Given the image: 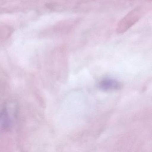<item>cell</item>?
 <instances>
[{
	"instance_id": "cell-3",
	"label": "cell",
	"mask_w": 152,
	"mask_h": 152,
	"mask_svg": "<svg viewBox=\"0 0 152 152\" xmlns=\"http://www.w3.org/2000/svg\"><path fill=\"white\" fill-rule=\"evenodd\" d=\"M120 83L111 79L103 80L99 84V88L104 91L119 89L121 88Z\"/></svg>"
},
{
	"instance_id": "cell-2",
	"label": "cell",
	"mask_w": 152,
	"mask_h": 152,
	"mask_svg": "<svg viewBox=\"0 0 152 152\" xmlns=\"http://www.w3.org/2000/svg\"><path fill=\"white\" fill-rule=\"evenodd\" d=\"M15 111H11L7 105L0 110V130L8 132L12 128Z\"/></svg>"
},
{
	"instance_id": "cell-4",
	"label": "cell",
	"mask_w": 152,
	"mask_h": 152,
	"mask_svg": "<svg viewBox=\"0 0 152 152\" xmlns=\"http://www.w3.org/2000/svg\"><path fill=\"white\" fill-rule=\"evenodd\" d=\"M13 33V29L7 26H0V40L7 39Z\"/></svg>"
},
{
	"instance_id": "cell-1",
	"label": "cell",
	"mask_w": 152,
	"mask_h": 152,
	"mask_svg": "<svg viewBox=\"0 0 152 152\" xmlns=\"http://www.w3.org/2000/svg\"><path fill=\"white\" fill-rule=\"evenodd\" d=\"M140 16L139 9H135L132 10L120 21L117 27V32L119 33L125 32L138 21Z\"/></svg>"
}]
</instances>
